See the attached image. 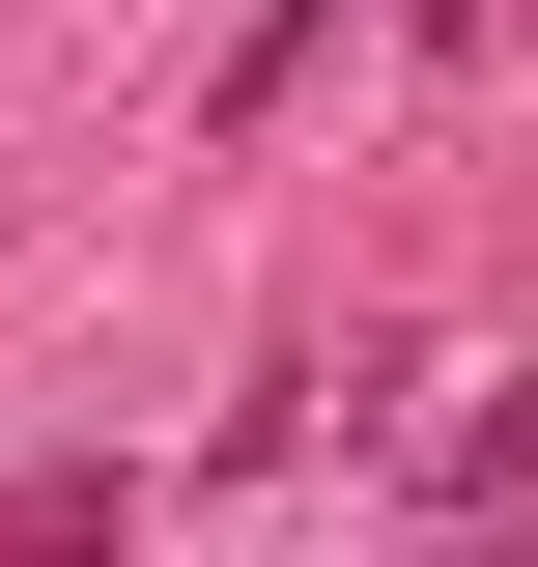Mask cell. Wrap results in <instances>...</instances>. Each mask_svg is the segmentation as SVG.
<instances>
[{"instance_id": "6da1fadb", "label": "cell", "mask_w": 538, "mask_h": 567, "mask_svg": "<svg viewBox=\"0 0 538 567\" xmlns=\"http://www.w3.org/2000/svg\"><path fill=\"white\" fill-rule=\"evenodd\" d=\"M0 567H114V483H0Z\"/></svg>"}, {"instance_id": "7a4b0ae2", "label": "cell", "mask_w": 538, "mask_h": 567, "mask_svg": "<svg viewBox=\"0 0 538 567\" xmlns=\"http://www.w3.org/2000/svg\"><path fill=\"white\" fill-rule=\"evenodd\" d=\"M397 567H538V511H454V539H397Z\"/></svg>"}]
</instances>
